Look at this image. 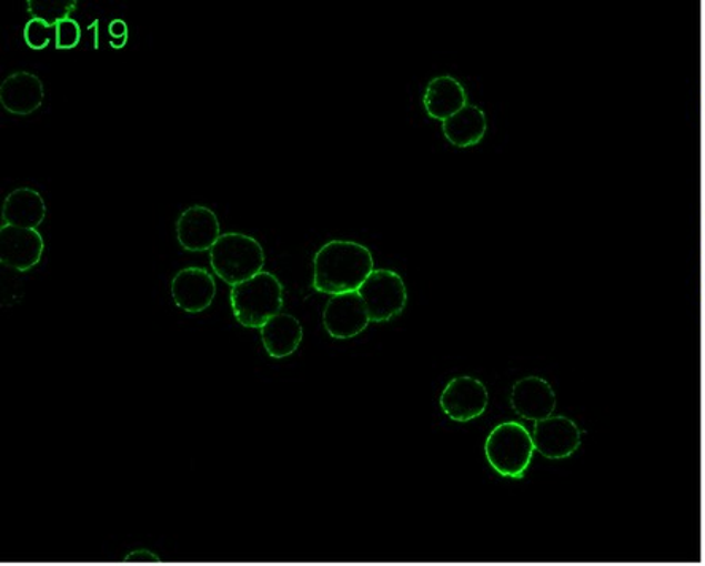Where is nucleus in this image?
Segmentation results:
<instances>
[{"mask_svg":"<svg viewBox=\"0 0 705 566\" xmlns=\"http://www.w3.org/2000/svg\"><path fill=\"white\" fill-rule=\"evenodd\" d=\"M374 271V256L365 245L331 241L313 259V289L331 296L354 293Z\"/></svg>","mask_w":705,"mask_h":566,"instance_id":"f257e3e1","label":"nucleus"},{"mask_svg":"<svg viewBox=\"0 0 705 566\" xmlns=\"http://www.w3.org/2000/svg\"><path fill=\"white\" fill-rule=\"evenodd\" d=\"M234 317L245 329H262L275 315L282 314L283 285L271 272H260L250 281L231 290Z\"/></svg>","mask_w":705,"mask_h":566,"instance_id":"f03ea898","label":"nucleus"},{"mask_svg":"<svg viewBox=\"0 0 705 566\" xmlns=\"http://www.w3.org/2000/svg\"><path fill=\"white\" fill-rule=\"evenodd\" d=\"M264 263V249L249 234H223L210 250V264L213 272L231 286L250 281L254 275L260 274Z\"/></svg>","mask_w":705,"mask_h":566,"instance_id":"7ed1b4c3","label":"nucleus"},{"mask_svg":"<svg viewBox=\"0 0 705 566\" xmlns=\"http://www.w3.org/2000/svg\"><path fill=\"white\" fill-rule=\"evenodd\" d=\"M534 452L533 435L520 422H504L486 437V461L502 477L522 479L533 462Z\"/></svg>","mask_w":705,"mask_h":566,"instance_id":"20e7f679","label":"nucleus"},{"mask_svg":"<svg viewBox=\"0 0 705 566\" xmlns=\"http://www.w3.org/2000/svg\"><path fill=\"white\" fill-rule=\"evenodd\" d=\"M357 293L363 297L371 322H390L399 317L407 306V286L404 279L394 271L375 270Z\"/></svg>","mask_w":705,"mask_h":566,"instance_id":"39448f33","label":"nucleus"},{"mask_svg":"<svg viewBox=\"0 0 705 566\" xmlns=\"http://www.w3.org/2000/svg\"><path fill=\"white\" fill-rule=\"evenodd\" d=\"M489 402V388L471 376L452 378L441 395L442 411L455 422L475 421L485 413Z\"/></svg>","mask_w":705,"mask_h":566,"instance_id":"423d86ee","label":"nucleus"},{"mask_svg":"<svg viewBox=\"0 0 705 566\" xmlns=\"http://www.w3.org/2000/svg\"><path fill=\"white\" fill-rule=\"evenodd\" d=\"M371 323L367 309L360 293L331 296L323 312V325L334 340H352L363 333Z\"/></svg>","mask_w":705,"mask_h":566,"instance_id":"0eeeda50","label":"nucleus"},{"mask_svg":"<svg viewBox=\"0 0 705 566\" xmlns=\"http://www.w3.org/2000/svg\"><path fill=\"white\" fill-rule=\"evenodd\" d=\"M533 439L535 452L550 461H563L581 447L582 432L572 418L552 415L545 421L535 422Z\"/></svg>","mask_w":705,"mask_h":566,"instance_id":"6e6552de","label":"nucleus"},{"mask_svg":"<svg viewBox=\"0 0 705 566\" xmlns=\"http://www.w3.org/2000/svg\"><path fill=\"white\" fill-rule=\"evenodd\" d=\"M46 241L37 230L9 226L0 228V261L3 266L18 272L36 267L42 260Z\"/></svg>","mask_w":705,"mask_h":566,"instance_id":"1a4fd4ad","label":"nucleus"},{"mask_svg":"<svg viewBox=\"0 0 705 566\" xmlns=\"http://www.w3.org/2000/svg\"><path fill=\"white\" fill-rule=\"evenodd\" d=\"M171 293L177 306L188 314H201L216 295L213 275L202 267H184L172 279Z\"/></svg>","mask_w":705,"mask_h":566,"instance_id":"9d476101","label":"nucleus"},{"mask_svg":"<svg viewBox=\"0 0 705 566\" xmlns=\"http://www.w3.org/2000/svg\"><path fill=\"white\" fill-rule=\"evenodd\" d=\"M511 406L516 415L526 421H545L555 413L556 393L545 378L523 377L513 385Z\"/></svg>","mask_w":705,"mask_h":566,"instance_id":"9b49d317","label":"nucleus"},{"mask_svg":"<svg viewBox=\"0 0 705 566\" xmlns=\"http://www.w3.org/2000/svg\"><path fill=\"white\" fill-rule=\"evenodd\" d=\"M221 237L216 213L205 205H193L177 220V239L188 252L212 250Z\"/></svg>","mask_w":705,"mask_h":566,"instance_id":"f8f14e48","label":"nucleus"},{"mask_svg":"<svg viewBox=\"0 0 705 566\" xmlns=\"http://www.w3.org/2000/svg\"><path fill=\"white\" fill-rule=\"evenodd\" d=\"M43 99L46 87L36 73L14 72L0 84V104L12 115H31L42 107Z\"/></svg>","mask_w":705,"mask_h":566,"instance_id":"ddd939ff","label":"nucleus"},{"mask_svg":"<svg viewBox=\"0 0 705 566\" xmlns=\"http://www.w3.org/2000/svg\"><path fill=\"white\" fill-rule=\"evenodd\" d=\"M424 110L433 120L445 121L467 105V94L455 77H435L423 95Z\"/></svg>","mask_w":705,"mask_h":566,"instance_id":"4468645a","label":"nucleus"},{"mask_svg":"<svg viewBox=\"0 0 705 566\" xmlns=\"http://www.w3.org/2000/svg\"><path fill=\"white\" fill-rule=\"evenodd\" d=\"M47 216V204L32 189H17L7 194L2 205L3 224L37 230Z\"/></svg>","mask_w":705,"mask_h":566,"instance_id":"2eb2a0df","label":"nucleus"},{"mask_svg":"<svg viewBox=\"0 0 705 566\" xmlns=\"http://www.w3.org/2000/svg\"><path fill=\"white\" fill-rule=\"evenodd\" d=\"M304 337L301 322L294 315L279 314L261 329V341L272 358H286L298 351Z\"/></svg>","mask_w":705,"mask_h":566,"instance_id":"dca6fc26","label":"nucleus"},{"mask_svg":"<svg viewBox=\"0 0 705 566\" xmlns=\"http://www.w3.org/2000/svg\"><path fill=\"white\" fill-rule=\"evenodd\" d=\"M489 128L485 112L477 105L467 104L463 110L442 123L446 141L457 149H471L483 141Z\"/></svg>","mask_w":705,"mask_h":566,"instance_id":"f3484780","label":"nucleus"},{"mask_svg":"<svg viewBox=\"0 0 705 566\" xmlns=\"http://www.w3.org/2000/svg\"><path fill=\"white\" fill-rule=\"evenodd\" d=\"M77 9L75 0H28V12L32 20L57 28L61 21L68 20Z\"/></svg>","mask_w":705,"mask_h":566,"instance_id":"a211bd4d","label":"nucleus"},{"mask_svg":"<svg viewBox=\"0 0 705 566\" xmlns=\"http://www.w3.org/2000/svg\"><path fill=\"white\" fill-rule=\"evenodd\" d=\"M57 28H51L40 20H29L24 26V42L26 46L32 48V50H43L50 46L51 31Z\"/></svg>","mask_w":705,"mask_h":566,"instance_id":"6ab92c4d","label":"nucleus"},{"mask_svg":"<svg viewBox=\"0 0 705 566\" xmlns=\"http://www.w3.org/2000/svg\"><path fill=\"white\" fill-rule=\"evenodd\" d=\"M54 32H57V48L59 50H70V48H75L80 43L81 28L72 18L61 21Z\"/></svg>","mask_w":705,"mask_h":566,"instance_id":"aec40b11","label":"nucleus"},{"mask_svg":"<svg viewBox=\"0 0 705 566\" xmlns=\"http://www.w3.org/2000/svg\"><path fill=\"white\" fill-rule=\"evenodd\" d=\"M109 31L113 39L114 37H118V39L128 37V26H125L123 20H113L112 23H110Z\"/></svg>","mask_w":705,"mask_h":566,"instance_id":"412c9836","label":"nucleus"},{"mask_svg":"<svg viewBox=\"0 0 705 566\" xmlns=\"http://www.w3.org/2000/svg\"><path fill=\"white\" fill-rule=\"evenodd\" d=\"M128 562H158L160 558L154 557L153 554L147 553V550H142V553H132L125 558Z\"/></svg>","mask_w":705,"mask_h":566,"instance_id":"4be33fe9","label":"nucleus"},{"mask_svg":"<svg viewBox=\"0 0 705 566\" xmlns=\"http://www.w3.org/2000/svg\"><path fill=\"white\" fill-rule=\"evenodd\" d=\"M125 42H128V37H124V39L112 40V47L123 48L125 46Z\"/></svg>","mask_w":705,"mask_h":566,"instance_id":"5701e85b","label":"nucleus"}]
</instances>
